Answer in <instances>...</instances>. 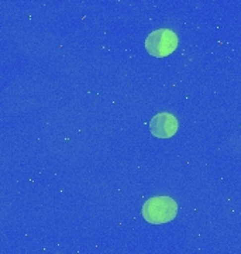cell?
<instances>
[{
	"label": "cell",
	"instance_id": "6da1fadb",
	"mask_svg": "<svg viewBox=\"0 0 241 254\" xmlns=\"http://www.w3.org/2000/svg\"><path fill=\"white\" fill-rule=\"evenodd\" d=\"M141 213L148 223L162 225L175 219L178 213V205L170 196H154L144 203Z\"/></svg>",
	"mask_w": 241,
	"mask_h": 254
},
{
	"label": "cell",
	"instance_id": "7a4b0ae2",
	"mask_svg": "<svg viewBox=\"0 0 241 254\" xmlns=\"http://www.w3.org/2000/svg\"><path fill=\"white\" fill-rule=\"evenodd\" d=\"M178 36L170 28H160L148 34L145 38L147 53L155 58H164L171 55L178 47Z\"/></svg>",
	"mask_w": 241,
	"mask_h": 254
},
{
	"label": "cell",
	"instance_id": "3957f363",
	"mask_svg": "<svg viewBox=\"0 0 241 254\" xmlns=\"http://www.w3.org/2000/svg\"><path fill=\"white\" fill-rule=\"evenodd\" d=\"M178 119L171 113H158L150 122V131L154 137L158 138H170L178 131Z\"/></svg>",
	"mask_w": 241,
	"mask_h": 254
}]
</instances>
